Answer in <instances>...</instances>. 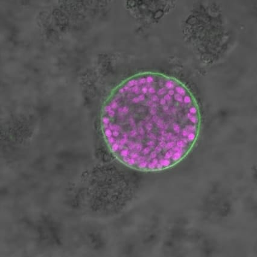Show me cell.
<instances>
[{
  "instance_id": "1",
  "label": "cell",
  "mask_w": 257,
  "mask_h": 257,
  "mask_svg": "<svg viewBox=\"0 0 257 257\" xmlns=\"http://www.w3.org/2000/svg\"><path fill=\"white\" fill-rule=\"evenodd\" d=\"M201 118L195 98L178 80L143 73L119 85L104 103L101 127L116 160L139 171H163L187 157Z\"/></svg>"
}]
</instances>
